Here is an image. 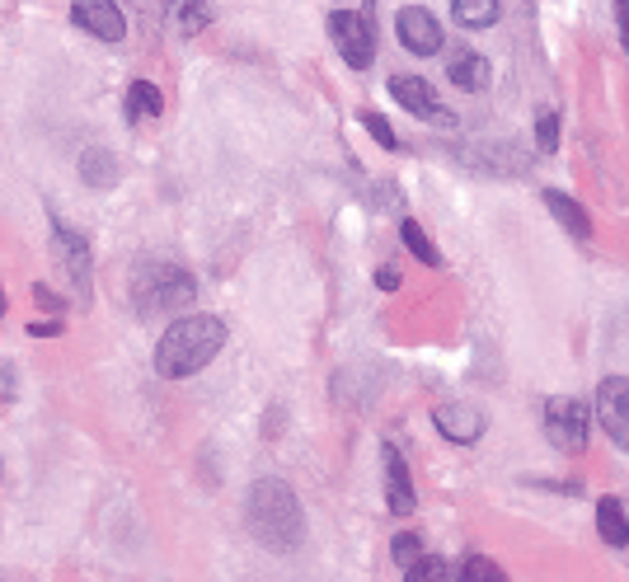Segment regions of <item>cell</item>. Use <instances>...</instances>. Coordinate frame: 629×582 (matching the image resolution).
<instances>
[{"label":"cell","mask_w":629,"mask_h":582,"mask_svg":"<svg viewBox=\"0 0 629 582\" xmlns=\"http://www.w3.org/2000/svg\"><path fill=\"white\" fill-rule=\"evenodd\" d=\"M376 287H381V292H400V273L395 269H381V273H376Z\"/></svg>","instance_id":"obj_27"},{"label":"cell","mask_w":629,"mask_h":582,"mask_svg":"<svg viewBox=\"0 0 629 582\" xmlns=\"http://www.w3.org/2000/svg\"><path fill=\"white\" fill-rule=\"evenodd\" d=\"M193 273L179 263H141L132 273V301L141 314H179L193 306Z\"/></svg>","instance_id":"obj_3"},{"label":"cell","mask_w":629,"mask_h":582,"mask_svg":"<svg viewBox=\"0 0 629 582\" xmlns=\"http://www.w3.org/2000/svg\"><path fill=\"white\" fill-rule=\"evenodd\" d=\"M596 531H602V541L610 549H625L629 545V522H625V508L616 498H602L596 502Z\"/></svg>","instance_id":"obj_16"},{"label":"cell","mask_w":629,"mask_h":582,"mask_svg":"<svg viewBox=\"0 0 629 582\" xmlns=\"http://www.w3.org/2000/svg\"><path fill=\"white\" fill-rule=\"evenodd\" d=\"M165 108V99H161V90H155L151 81H132V90H128V118L132 122H141V118H155Z\"/></svg>","instance_id":"obj_18"},{"label":"cell","mask_w":629,"mask_h":582,"mask_svg":"<svg viewBox=\"0 0 629 582\" xmlns=\"http://www.w3.org/2000/svg\"><path fill=\"white\" fill-rule=\"evenodd\" d=\"M545 432H549V442H555L559 451L578 455V451L588 447V404H578V400H549V408H545Z\"/></svg>","instance_id":"obj_6"},{"label":"cell","mask_w":629,"mask_h":582,"mask_svg":"<svg viewBox=\"0 0 629 582\" xmlns=\"http://www.w3.org/2000/svg\"><path fill=\"white\" fill-rule=\"evenodd\" d=\"M545 202H549V212H555V222H559L563 230H569L573 240H583V245L592 240V222H588L583 207H578V202H573L569 193H555V188H549Z\"/></svg>","instance_id":"obj_15"},{"label":"cell","mask_w":629,"mask_h":582,"mask_svg":"<svg viewBox=\"0 0 629 582\" xmlns=\"http://www.w3.org/2000/svg\"><path fill=\"white\" fill-rule=\"evenodd\" d=\"M71 20L85 28V34L104 38V43H118L128 34V20L118 14L114 0H71Z\"/></svg>","instance_id":"obj_8"},{"label":"cell","mask_w":629,"mask_h":582,"mask_svg":"<svg viewBox=\"0 0 629 582\" xmlns=\"http://www.w3.org/2000/svg\"><path fill=\"white\" fill-rule=\"evenodd\" d=\"M451 14L461 28H489L498 20V0H451Z\"/></svg>","instance_id":"obj_17"},{"label":"cell","mask_w":629,"mask_h":582,"mask_svg":"<svg viewBox=\"0 0 629 582\" xmlns=\"http://www.w3.org/2000/svg\"><path fill=\"white\" fill-rule=\"evenodd\" d=\"M361 128H367V132H371L376 141H381V146H385V151H395V146H400V136H395V132H390V122H385L381 114H361Z\"/></svg>","instance_id":"obj_22"},{"label":"cell","mask_w":629,"mask_h":582,"mask_svg":"<svg viewBox=\"0 0 629 582\" xmlns=\"http://www.w3.org/2000/svg\"><path fill=\"white\" fill-rule=\"evenodd\" d=\"M245 522H249V536H254L259 545L277 549V555H292V549L306 541L301 498H296L292 484H282V479H259L254 489H249Z\"/></svg>","instance_id":"obj_1"},{"label":"cell","mask_w":629,"mask_h":582,"mask_svg":"<svg viewBox=\"0 0 629 582\" xmlns=\"http://www.w3.org/2000/svg\"><path fill=\"white\" fill-rule=\"evenodd\" d=\"M329 38H334V47H339L343 57H348L353 71H367V67H371L376 34H371V20H367V14H348V10L329 14Z\"/></svg>","instance_id":"obj_4"},{"label":"cell","mask_w":629,"mask_h":582,"mask_svg":"<svg viewBox=\"0 0 629 582\" xmlns=\"http://www.w3.org/2000/svg\"><path fill=\"white\" fill-rule=\"evenodd\" d=\"M390 94L408 108L414 118H428V122H442V128H455V118L447 114L442 104H437V94L428 81H418V75H390Z\"/></svg>","instance_id":"obj_7"},{"label":"cell","mask_w":629,"mask_h":582,"mask_svg":"<svg viewBox=\"0 0 629 582\" xmlns=\"http://www.w3.org/2000/svg\"><path fill=\"white\" fill-rule=\"evenodd\" d=\"M447 75H451L455 90H484V85L494 81L489 57H479V52H455V61L447 67Z\"/></svg>","instance_id":"obj_14"},{"label":"cell","mask_w":629,"mask_h":582,"mask_svg":"<svg viewBox=\"0 0 629 582\" xmlns=\"http://www.w3.org/2000/svg\"><path fill=\"white\" fill-rule=\"evenodd\" d=\"M616 20H620V43L629 52V0H616Z\"/></svg>","instance_id":"obj_26"},{"label":"cell","mask_w":629,"mask_h":582,"mask_svg":"<svg viewBox=\"0 0 629 582\" xmlns=\"http://www.w3.org/2000/svg\"><path fill=\"white\" fill-rule=\"evenodd\" d=\"M175 20H179V34H202L212 24V10L207 0H175Z\"/></svg>","instance_id":"obj_20"},{"label":"cell","mask_w":629,"mask_h":582,"mask_svg":"<svg viewBox=\"0 0 629 582\" xmlns=\"http://www.w3.org/2000/svg\"><path fill=\"white\" fill-rule=\"evenodd\" d=\"M52 235H57V259H61V269H67L71 287L81 292V301H85V296H90V245H85V235H71L61 222H52Z\"/></svg>","instance_id":"obj_10"},{"label":"cell","mask_w":629,"mask_h":582,"mask_svg":"<svg viewBox=\"0 0 629 582\" xmlns=\"http://www.w3.org/2000/svg\"><path fill=\"white\" fill-rule=\"evenodd\" d=\"M536 141H541V151H555V146H559V118H555V114H545V118L536 122Z\"/></svg>","instance_id":"obj_24"},{"label":"cell","mask_w":629,"mask_h":582,"mask_svg":"<svg viewBox=\"0 0 629 582\" xmlns=\"http://www.w3.org/2000/svg\"><path fill=\"white\" fill-rule=\"evenodd\" d=\"M395 34H400V43L408 47L414 57H432L437 47H442V28H437V20L428 10H418V5H408V10H400V20H395Z\"/></svg>","instance_id":"obj_9"},{"label":"cell","mask_w":629,"mask_h":582,"mask_svg":"<svg viewBox=\"0 0 629 582\" xmlns=\"http://www.w3.org/2000/svg\"><path fill=\"white\" fill-rule=\"evenodd\" d=\"M222 348H226V320H216V314H183L155 343V371L165 381H188Z\"/></svg>","instance_id":"obj_2"},{"label":"cell","mask_w":629,"mask_h":582,"mask_svg":"<svg viewBox=\"0 0 629 582\" xmlns=\"http://www.w3.org/2000/svg\"><path fill=\"white\" fill-rule=\"evenodd\" d=\"M404 573L414 578V582H442V578H451V563H447V559H428V555H418Z\"/></svg>","instance_id":"obj_21"},{"label":"cell","mask_w":629,"mask_h":582,"mask_svg":"<svg viewBox=\"0 0 629 582\" xmlns=\"http://www.w3.org/2000/svg\"><path fill=\"white\" fill-rule=\"evenodd\" d=\"M418 555H423V541L418 536H408V531H404V536H395V563H404V569H408Z\"/></svg>","instance_id":"obj_23"},{"label":"cell","mask_w":629,"mask_h":582,"mask_svg":"<svg viewBox=\"0 0 629 582\" xmlns=\"http://www.w3.org/2000/svg\"><path fill=\"white\" fill-rule=\"evenodd\" d=\"M400 240L408 245V254L423 259V263H428V269H437V263H442V254H437V249H432L428 230H423L418 222H404V226H400Z\"/></svg>","instance_id":"obj_19"},{"label":"cell","mask_w":629,"mask_h":582,"mask_svg":"<svg viewBox=\"0 0 629 582\" xmlns=\"http://www.w3.org/2000/svg\"><path fill=\"white\" fill-rule=\"evenodd\" d=\"M0 320H5V292H0Z\"/></svg>","instance_id":"obj_28"},{"label":"cell","mask_w":629,"mask_h":582,"mask_svg":"<svg viewBox=\"0 0 629 582\" xmlns=\"http://www.w3.org/2000/svg\"><path fill=\"white\" fill-rule=\"evenodd\" d=\"M596 418H602L610 442L629 451V376H606L596 385Z\"/></svg>","instance_id":"obj_5"},{"label":"cell","mask_w":629,"mask_h":582,"mask_svg":"<svg viewBox=\"0 0 629 582\" xmlns=\"http://www.w3.org/2000/svg\"><path fill=\"white\" fill-rule=\"evenodd\" d=\"M432 423H437V432H442L447 442H461V447L479 442V432H484V414L470 408V404H437Z\"/></svg>","instance_id":"obj_11"},{"label":"cell","mask_w":629,"mask_h":582,"mask_svg":"<svg viewBox=\"0 0 629 582\" xmlns=\"http://www.w3.org/2000/svg\"><path fill=\"white\" fill-rule=\"evenodd\" d=\"M461 578H502V569H498V563L494 559H465V569H461Z\"/></svg>","instance_id":"obj_25"},{"label":"cell","mask_w":629,"mask_h":582,"mask_svg":"<svg viewBox=\"0 0 629 582\" xmlns=\"http://www.w3.org/2000/svg\"><path fill=\"white\" fill-rule=\"evenodd\" d=\"M118 155L114 151H104V146H90V151H81V183H90V188H114L118 183Z\"/></svg>","instance_id":"obj_13"},{"label":"cell","mask_w":629,"mask_h":582,"mask_svg":"<svg viewBox=\"0 0 629 582\" xmlns=\"http://www.w3.org/2000/svg\"><path fill=\"white\" fill-rule=\"evenodd\" d=\"M381 465H385V498H390V512L408 516L414 512V479H408V465L395 447H381Z\"/></svg>","instance_id":"obj_12"}]
</instances>
